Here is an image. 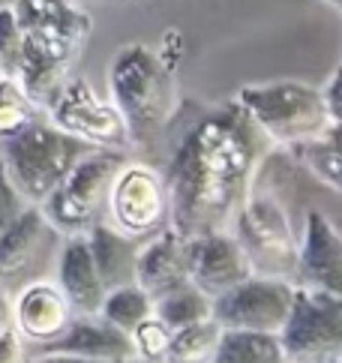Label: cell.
Returning <instances> with one entry per match:
<instances>
[{
    "label": "cell",
    "mask_w": 342,
    "mask_h": 363,
    "mask_svg": "<svg viewBox=\"0 0 342 363\" xmlns=\"http://www.w3.org/2000/svg\"><path fill=\"white\" fill-rule=\"evenodd\" d=\"M270 141L238 102L207 108L180 135L162 172L168 189V225L183 238L231 231L253 192Z\"/></svg>",
    "instance_id": "obj_1"
},
{
    "label": "cell",
    "mask_w": 342,
    "mask_h": 363,
    "mask_svg": "<svg viewBox=\"0 0 342 363\" xmlns=\"http://www.w3.org/2000/svg\"><path fill=\"white\" fill-rule=\"evenodd\" d=\"M16 12L24 28V48L16 82L24 87L33 106L45 114V108L60 94V87L72 79V67L82 57L94 18L82 4H18Z\"/></svg>",
    "instance_id": "obj_2"
},
{
    "label": "cell",
    "mask_w": 342,
    "mask_h": 363,
    "mask_svg": "<svg viewBox=\"0 0 342 363\" xmlns=\"http://www.w3.org/2000/svg\"><path fill=\"white\" fill-rule=\"evenodd\" d=\"M109 90L111 106L121 111L129 129V141L141 150H153L180 114L175 75L156 48L144 43H126L117 48L109 67Z\"/></svg>",
    "instance_id": "obj_3"
},
{
    "label": "cell",
    "mask_w": 342,
    "mask_h": 363,
    "mask_svg": "<svg viewBox=\"0 0 342 363\" xmlns=\"http://www.w3.org/2000/svg\"><path fill=\"white\" fill-rule=\"evenodd\" d=\"M231 235L243 246L255 277H273L294 285L300 238L294 235L288 211L280 201V192H276V177L267 174L265 162L258 168L253 192L234 216Z\"/></svg>",
    "instance_id": "obj_4"
},
{
    "label": "cell",
    "mask_w": 342,
    "mask_h": 363,
    "mask_svg": "<svg viewBox=\"0 0 342 363\" xmlns=\"http://www.w3.org/2000/svg\"><path fill=\"white\" fill-rule=\"evenodd\" d=\"M241 111L255 123V129L270 145L294 150L331 129L321 87L307 82H267L246 84L234 96Z\"/></svg>",
    "instance_id": "obj_5"
},
{
    "label": "cell",
    "mask_w": 342,
    "mask_h": 363,
    "mask_svg": "<svg viewBox=\"0 0 342 363\" xmlns=\"http://www.w3.org/2000/svg\"><path fill=\"white\" fill-rule=\"evenodd\" d=\"M84 153H90L87 145L60 133L55 123H48V118L33 121L28 129L0 145L4 174L31 207H43Z\"/></svg>",
    "instance_id": "obj_6"
},
{
    "label": "cell",
    "mask_w": 342,
    "mask_h": 363,
    "mask_svg": "<svg viewBox=\"0 0 342 363\" xmlns=\"http://www.w3.org/2000/svg\"><path fill=\"white\" fill-rule=\"evenodd\" d=\"M123 165L126 153L117 150H90L72 165L63 184L39 207L60 238H84L94 225L105 223L114 177Z\"/></svg>",
    "instance_id": "obj_7"
},
{
    "label": "cell",
    "mask_w": 342,
    "mask_h": 363,
    "mask_svg": "<svg viewBox=\"0 0 342 363\" xmlns=\"http://www.w3.org/2000/svg\"><path fill=\"white\" fill-rule=\"evenodd\" d=\"M45 118H48V123H55L60 133L72 135L75 141H82L90 150L126 153V147H133L121 111L111 106V99H102L94 90V84L82 79V75H72V79L60 87L55 102L45 108Z\"/></svg>",
    "instance_id": "obj_8"
},
{
    "label": "cell",
    "mask_w": 342,
    "mask_h": 363,
    "mask_svg": "<svg viewBox=\"0 0 342 363\" xmlns=\"http://www.w3.org/2000/svg\"><path fill=\"white\" fill-rule=\"evenodd\" d=\"M280 342L288 363L342 360V297L297 289Z\"/></svg>",
    "instance_id": "obj_9"
},
{
    "label": "cell",
    "mask_w": 342,
    "mask_h": 363,
    "mask_svg": "<svg viewBox=\"0 0 342 363\" xmlns=\"http://www.w3.org/2000/svg\"><path fill=\"white\" fill-rule=\"evenodd\" d=\"M105 223L133 240L162 231L168 225V189L162 172L126 160L114 177Z\"/></svg>",
    "instance_id": "obj_10"
},
{
    "label": "cell",
    "mask_w": 342,
    "mask_h": 363,
    "mask_svg": "<svg viewBox=\"0 0 342 363\" xmlns=\"http://www.w3.org/2000/svg\"><path fill=\"white\" fill-rule=\"evenodd\" d=\"M63 238L39 207H28L16 225L0 235V291L16 297L24 285L45 279V270L57 262Z\"/></svg>",
    "instance_id": "obj_11"
},
{
    "label": "cell",
    "mask_w": 342,
    "mask_h": 363,
    "mask_svg": "<svg viewBox=\"0 0 342 363\" xmlns=\"http://www.w3.org/2000/svg\"><path fill=\"white\" fill-rule=\"evenodd\" d=\"M294 285L273 277H249L238 289L210 301V318L222 330H253L280 336L294 303Z\"/></svg>",
    "instance_id": "obj_12"
},
{
    "label": "cell",
    "mask_w": 342,
    "mask_h": 363,
    "mask_svg": "<svg viewBox=\"0 0 342 363\" xmlns=\"http://www.w3.org/2000/svg\"><path fill=\"white\" fill-rule=\"evenodd\" d=\"M294 289L342 297V231L321 211H309L304 219Z\"/></svg>",
    "instance_id": "obj_13"
},
{
    "label": "cell",
    "mask_w": 342,
    "mask_h": 363,
    "mask_svg": "<svg viewBox=\"0 0 342 363\" xmlns=\"http://www.w3.org/2000/svg\"><path fill=\"white\" fill-rule=\"evenodd\" d=\"M249 277H255L253 264L231 231L189 240V282L210 301L238 289Z\"/></svg>",
    "instance_id": "obj_14"
},
{
    "label": "cell",
    "mask_w": 342,
    "mask_h": 363,
    "mask_svg": "<svg viewBox=\"0 0 342 363\" xmlns=\"http://www.w3.org/2000/svg\"><path fill=\"white\" fill-rule=\"evenodd\" d=\"M72 318H75L72 306L57 289V282L51 279L24 285L12 297V328L21 336V342H31L36 348L55 342L72 324Z\"/></svg>",
    "instance_id": "obj_15"
},
{
    "label": "cell",
    "mask_w": 342,
    "mask_h": 363,
    "mask_svg": "<svg viewBox=\"0 0 342 363\" xmlns=\"http://www.w3.org/2000/svg\"><path fill=\"white\" fill-rule=\"evenodd\" d=\"M189 282V238L165 225L162 231L141 243L138 264H136V285L156 303L160 297L177 291Z\"/></svg>",
    "instance_id": "obj_16"
},
{
    "label": "cell",
    "mask_w": 342,
    "mask_h": 363,
    "mask_svg": "<svg viewBox=\"0 0 342 363\" xmlns=\"http://www.w3.org/2000/svg\"><path fill=\"white\" fill-rule=\"evenodd\" d=\"M36 354H67L99 363H129L136 360V348L129 333L111 328L99 315H75L72 324L55 342L36 348Z\"/></svg>",
    "instance_id": "obj_17"
},
{
    "label": "cell",
    "mask_w": 342,
    "mask_h": 363,
    "mask_svg": "<svg viewBox=\"0 0 342 363\" xmlns=\"http://www.w3.org/2000/svg\"><path fill=\"white\" fill-rule=\"evenodd\" d=\"M57 289L67 297L75 315H99V309L109 297V289L102 285V277L94 264L90 246L84 238H63L57 252Z\"/></svg>",
    "instance_id": "obj_18"
},
{
    "label": "cell",
    "mask_w": 342,
    "mask_h": 363,
    "mask_svg": "<svg viewBox=\"0 0 342 363\" xmlns=\"http://www.w3.org/2000/svg\"><path fill=\"white\" fill-rule=\"evenodd\" d=\"M90 255H94V264L102 277V285L109 291L126 289V285H136V264H138V250L141 243L121 235L117 228H111L109 223L94 225L84 235Z\"/></svg>",
    "instance_id": "obj_19"
},
{
    "label": "cell",
    "mask_w": 342,
    "mask_h": 363,
    "mask_svg": "<svg viewBox=\"0 0 342 363\" xmlns=\"http://www.w3.org/2000/svg\"><path fill=\"white\" fill-rule=\"evenodd\" d=\"M210 363H288L280 336L253 330H222Z\"/></svg>",
    "instance_id": "obj_20"
},
{
    "label": "cell",
    "mask_w": 342,
    "mask_h": 363,
    "mask_svg": "<svg viewBox=\"0 0 342 363\" xmlns=\"http://www.w3.org/2000/svg\"><path fill=\"white\" fill-rule=\"evenodd\" d=\"M292 153L297 165H304L315 180L342 196V126H331L324 135L294 147Z\"/></svg>",
    "instance_id": "obj_21"
},
{
    "label": "cell",
    "mask_w": 342,
    "mask_h": 363,
    "mask_svg": "<svg viewBox=\"0 0 342 363\" xmlns=\"http://www.w3.org/2000/svg\"><path fill=\"white\" fill-rule=\"evenodd\" d=\"M153 315L160 318L165 328L183 330L189 324H199L210 318V297H204L192 282L180 285L177 291H171L153 303Z\"/></svg>",
    "instance_id": "obj_22"
},
{
    "label": "cell",
    "mask_w": 342,
    "mask_h": 363,
    "mask_svg": "<svg viewBox=\"0 0 342 363\" xmlns=\"http://www.w3.org/2000/svg\"><path fill=\"white\" fill-rule=\"evenodd\" d=\"M219 333H222V328L214 318L189 324V328H183V330H175L165 363H210V357L216 352Z\"/></svg>",
    "instance_id": "obj_23"
},
{
    "label": "cell",
    "mask_w": 342,
    "mask_h": 363,
    "mask_svg": "<svg viewBox=\"0 0 342 363\" xmlns=\"http://www.w3.org/2000/svg\"><path fill=\"white\" fill-rule=\"evenodd\" d=\"M150 315H153V301L138 285H126V289L109 291V297H105V303L99 309V318H105L111 328L123 330V333H133L138 324Z\"/></svg>",
    "instance_id": "obj_24"
},
{
    "label": "cell",
    "mask_w": 342,
    "mask_h": 363,
    "mask_svg": "<svg viewBox=\"0 0 342 363\" xmlns=\"http://www.w3.org/2000/svg\"><path fill=\"white\" fill-rule=\"evenodd\" d=\"M39 118H43V111L31 102L24 87L16 79L0 75V145L12 135H18L21 129H28Z\"/></svg>",
    "instance_id": "obj_25"
},
{
    "label": "cell",
    "mask_w": 342,
    "mask_h": 363,
    "mask_svg": "<svg viewBox=\"0 0 342 363\" xmlns=\"http://www.w3.org/2000/svg\"><path fill=\"white\" fill-rule=\"evenodd\" d=\"M171 336H175V330L165 328V324L156 318V315L144 318L138 328L129 333V340H133V348H136V360H144V363H165L168 348H171Z\"/></svg>",
    "instance_id": "obj_26"
},
{
    "label": "cell",
    "mask_w": 342,
    "mask_h": 363,
    "mask_svg": "<svg viewBox=\"0 0 342 363\" xmlns=\"http://www.w3.org/2000/svg\"><path fill=\"white\" fill-rule=\"evenodd\" d=\"M24 48V28L16 9H0V75L16 79Z\"/></svg>",
    "instance_id": "obj_27"
},
{
    "label": "cell",
    "mask_w": 342,
    "mask_h": 363,
    "mask_svg": "<svg viewBox=\"0 0 342 363\" xmlns=\"http://www.w3.org/2000/svg\"><path fill=\"white\" fill-rule=\"evenodd\" d=\"M28 207H31V204L18 196V189L9 184L6 174L0 177V235L16 225V219H18L24 211H28Z\"/></svg>",
    "instance_id": "obj_28"
},
{
    "label": "cell",
    "mask_w": 342,
    "mask_h": 363,
    "mask_svg": "<svg viewBox=\"0 0 342 363\" xmlns=\"http://www.w3.org/2000/svg\"><path fill=\"white\" fill-rule=\"evenodd\" d=\"M321 99H324L327 118H331V126H342V63L321 87Z\"/></svg>",
    "instance_id": "obj_29"
},
{
    "label": "cell",
    "mask_w": 342,
    "mask_h": 363,
    "mask_svg": "<svg viewBox=\"0 0 342 363\" xmlns=\"http://www.w3.org/2000/svg\"><path fill=\"white\" fill-rule=\"evenodd\" d=\"M0 363H28V354H24V342L21 336L12 330L0 340Z\"/></svg>",
    "instance_id": "obj_30"
},
{
    "label": "cell",
    "mask_w": 342,
    "mask_h": 363,
    "mask_svg": "<svg viewBox=\"0 0 342 363\" xmlns=\"http://www.w3.org/2000/svg\"><path fill=\"white\" fill-rule=\"evenodd\" d=\"M12 330H16L12 328V297L6 291H0V340Z\"/></svg>",
    "instance_id": "obj_31"
},
{
    "label": "cell",
    "mask_w": 342,
    "mask_h": 363,
    "mask_svg": "<svg viewBox=\"0 0 342 363\" xmlns=\"http://www.w3.org/2000/svg\"><path fill=\"white\" fill-rule=\"evenodd\" d=\"M28 363H99V360H82V357H67V354H33Z\"/></svg>",
    "instance_id": "obj_32"
},
{
    "label": "cell",
    "mask_w": 342,
    "mask_h": 363,
    "mask_svg": "<svg viewBox=\"0 0 342 363\" xmlns=\"http://www.w3.org/2000/svg\"><path fill=\"white\" fill-rule=\"evenodd\" d=\"M21 4H36V6H67V4H78V0H21Z\"/></svg>",
    "instance_id": "obj_33"
},
{
    "label": "cell",
    "mask_w": 342,
    "mask_h": 363,
    "mask_svg": "<svg viewBox=\"0 0 342 363\" xmlns=\"http://www.w3.org/2000/svg\"><path fill=\"white\" fill-rule=\"evenodd\" d=\"M21 0H0V9H16Z\"/></svg>",
    "instance_id": "obj_34"
},
{
    "label": "cell",
    "mask_w": 342,
    "mask_h": 363,
    "mask_svg": "<svg viewBox=\"0 0 342 363\" xmlns=\"http://www.w3.org/2000/svg\"><path fill=\"white\" fill-rule=\"evenodd\" d=\"M324 4H327V6H331L333 12H339V16H342V0H324Z\"/></svg>",
    "instance_id": "obj_35"
},
{
    "label": "cell",
    "mask_w": 342,
    "mask_h": 363,
    "mask_svg": "<svg viewBox=\"0 0 342 363\" xmlns=\"http://www.w3.org/2000/svg\"><path fill=\"white\" fill-rule=\"evenodd\" d=\"M0 177H4V160H0Z\"/></svg>",
    "instance_id": "obj_36"
},
{
    "label": "cell",
    "mask_w": 342,
    "mask_h": 363,
    "mask_svg": "<svg viewBox=\"0 0 342 363\" xmlns=\"http://www.w3.org/2000/svg\"><path fill=\"white\" fill-rule=\"evenodd\" d=\"M129 363H144V360H129Z\"/></svg>",
    "instance_id": "obj_37"
},
{
    "label": "cell",
    "mask_w": 342,
    "mask_h": 363,
    "mask_svg": "<svg viewBox=\"0 0 342 363\" xmlns=\"http://www.w3.org/2000/svg\"><path fill=\"white\" fill-rule=\"evenodd\" d=\"M336 363H342V360H336Z\"/></svg>",
    "instance_id": "obj_38"
}]
</instances>
